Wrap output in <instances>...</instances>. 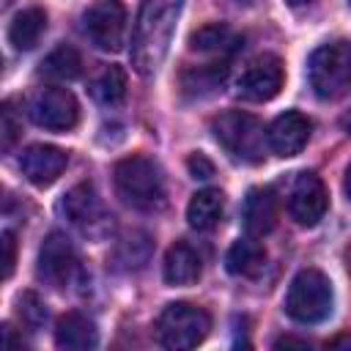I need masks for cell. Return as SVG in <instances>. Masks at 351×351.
Returning <instances> with one entry per match:
<instances>
[{"mask_svg": "<svg viewBox=\"0 0 351 351\" xmlns=\"http://www.w3.org/2000/svg\"><path fill=\"white\" fill-rule=\"evenodd\" d=\"M90 93H93V99H96L99 104H104V107L121 104L123 96H126V71H123L121 66H107V69H101V74H99V77L93 80V85H90Z\"/></svg>", "mask_w": 351, "mask_h": 351, "instance_id": "obj_23", "label": "cell"}, {"mask_svg": "<svg viewBox=\"0 0 351 351\" xmlns=\"http://www.w3.org/2000/svg\"><path fill=\"white\" fill-rule=\"evenodd\" d=\"M326 348H332V351H343V348H351V332H343V335L332 337V340L326 343Z\"/></svg>", "mask_w": 351, "mask_h": 351, "instance_id": "obj_30", "label": "cell"}, {"mask_svg": "<svg viewBox=\"0 0 351 351\" xmlns=\"http://www.w3.org/2000/svg\"><path fill=\"white\" fill-rule=\"evenodd\" d=\"M241 38L225 25V22H211V25H203L197 27L192 36H189V47L195 52H206V55H217V58H228L233 49H239Z\"/></svg>", "mask_w": 351, "mask_h": 351, "instance_id": "obj_18", "label": "cell"}, {"mask_svg": "<svg viewBox=\"0 0 351 351\" xmlns=\"http://www.w3.org/2000/svg\"><path fill=\"white\" fill-rule=\"evenodd\" d=\"M19 137H22V118L16 115L11 101H3V110H0V145H3V151H11Z\"/></svg>", "mask_w": 351, "mask_h": 351, "instance_id": "obj_27", "label": "cell"}, {"mask_svg": "<svg viewBox=\"0 0 351 351\" xmlns=\"http://www.w3.org/2000/svg\"><path fill=\"white\" fill-rule=\"evenodd\" d=\"M211 329V315L192 302H173L156 318V337L165 348L186 351L206 340Z\"/></svg>", "mask_w": 351, "mask_h": 351, "instance_id": "obj_6", "label": "cell"}, {"mask_svg": "<svg viewBox=\"0 0 351 351\" xmlns=\"http://www.w3.org/2000/svg\"><path fill=\"white\" fill-rule=\"evenodd\" d=\"M203 271V261L197 255V250L186 241H176L167 252H165V263H162V274L167 285H192L200 280Z\"/></svg>", "mask_w": 351, "mask_h": 351, "instance_id": "obj_16", "label": "cell"}, {"mask_svg": "<svg viewBox=\"0 0 351 351\" xmlns=\"http://www.w3.org/2000/svg\"><path fill=\"white\" fill-rule=\"evenodd\" d=\"M186 167H189V176H192V178H200V181H206V178L214 176V165H211L203 154H192V156L186 159Z\"/></svg>", "mask_w": 351, "mask_h": 351, "instance_id": "obj_29", "label": "cell"}, {"mask_svg": "<svg viewBox=\"0 0 351 351\" xmlns=\"http://www.w3.org/2000/svg\"><path fill=\"white\" fill-rule=\"evenodd\" d=\"M0 247H3V280H8L14 271V263H16V241H14L11 230H3Z\"/></svg>", "mask_w": 351, "mask_h": 351, "instance_id": "obj_28", "label": "cell"}, {"mask_svg": "<svg viewBox=\"0 0 351 351\" xmlns=\"http://www.w3.org/2000/svg\"><path fill=\"white\" fill-rule=\"evenodd\" d=\"M346 266H348V274H351V250H348V255H346Z\"/></svg>", "mask_w": 351, "mask_h": 351, "instance_id": "obj_35", "label": "cell"}, {"mask_svg": "<svg viewBox=\"0 0 351 351\" xmlns=\"http://www.w3.org/2000/svg\"><path fill=\"white\" fill-rule=\"evenodd\" d=\"M348 5H351V0H348Z\"/></svg>", "mask_w": 351, "mask_h": 351, "instance_id": "obj_37", "label": "cell"}, {"mask_svg": "<svg viewBox=\"0 0 351 351\" xmlns=\"http://www.w3.org/2000/svg\"><path fill=\"white\" fill-rule=\"evenodd\" d=\"M225 266H228V271L236 274V277H255V274H261V269L266 266V250H263V244H261L255 236L239 239V241L228 250Z\"/></svg>", "mask_w": 351, "mask_h": 351, "instance_id": "obj_20", "label": "cell"}, {"mask_svg": "<svg viewBox=\"0 0 351 351\" xmlns=\"http://www.w3.org/2000/svg\"><path fill=\"white\" fill-rule=\"evenodd\" d=\"M225 214V195L219 189H200L186 206V219L195 230H211Z\"/></svg>", "mask_w": 351, "mask_h": 351, "instance_id": "obj_19", "label": "cell"}, {"mask_svg": "<svg viewBox=\"0 0 351 351\" xmlns=\"http://www.w3.org/2000/svg\"><path fill=\"white\" fill-rule=\"evenodd\" d=\"M148 258H151V239L140 230L129 233L115 250V261L123 269H143L148 263Z\"/></svg>", "mask_w": 351, "mask_h": 351, "instance_id": "obj_25", "label": "cell"}, {"mask_svg": "<svg viewBox=\"0 0 351 351\" xmlns=\"http://www.w3.org/2000/svg\"><path fill=\"white\" fill-rule=\"evenodd\" d=\"M244 3H247V0H244Z\"/></svg>", "mask_w": 351, "mask_h": 351, "instance_id": "obj_38", "label": "cell"}, {"mask_svg": "<svg viewBox=\"0 0 351 351\" xmlns=\"http://www.w3.org/2000/svg\"><path fill=\"white\" fill-rule=\"evenodd\" d=\"M44 30H47V14H44V8H25V11H19L11 19V25H8V41H11L14 49L27 52V49H33L38 44V38H41Z\"/></svg>", "mask_w": 351, "mask_h": 351, "instance_id": "obj_21", "label": "cell"}, {"mask_svg": "<svg viewBox=\"0 0 351 351\" xmlns=\"http://www.w3.org/2000/svg\"><path fill=\"white\" fill-rule=\"evenodd\" d=\"M60 211L66 214V219L80 228L85 236H104L110 230V211L104 208L99 192L93 189V184H77L74 189L66 192Z\"/></svg>", "mask_w": 351, "mask_h": 351, "instance_id": "obj_10", "label": "cell"}, {"mask_svg": "<svg viewBox=\"0 0 351 351\" xmlns=\"http://www.w3.org/2000/svg\"><path fill=\"white\" fill-rule=\"evenodd\" d=\"M326 206H329V195H326L324 181L315 173H299L293 186H291V195H288L291 217L302 228H313L324 219Z\"/></svg>", "mask_w": 351, "mask_h": 351, "instance_id": "obj_12", "label": "cell"}, {"mask_svg": "<svg viewBox=\"0 0 351 351\" xmlns=\"http://www.w3.org/2000/svg\"><path fill=\"white\" fill-rule=\"evenodd\" d=\"M285 3H288V5H307L310 0H285Z\"/></svg>", "mask_w": 351, "mask_h": 351, "instance_id": "obj_34", "label": "cell"}, {"mask_svg": "<svg viewBox=\"0 0 351 351\" xmlns=\"http://www.w3.org/2000/svg\"><path fill=\"white\" fill-rule=\"evenodd\" d=\"M307 80L318 99L335 101L351 90V41L321 44L307 60Z\"/></svg>", "mask_w": 351, "mask_h": 351, "instance_id": "obj_4", "label": "cell"}, {"mask_svg": "<svg viewBox=\"0 0 351 351\" xmlns=\"http://www.w3.org/2000/svg\"><path fill=\"white\" fill-rule=\"evenodd\" d=\"M340 123H343V129H346V132L351 134V110H348V112H346V115L340 118Z\"/></svg>", "mask_w": 351, "mask_h": 351, "instance_id": "obj_32", "label": "cell"}, {"mask_svg": "<svg viewBox=\"0 0 351 351\" xmlns=\"http://www.w3.org/2000/svg\"><path fill=\"white\" fill-rule=\"evenodd\" d=\"M8 3H11V0H3V5H8Z\"/></svg>", "mask_w": 351, "mask_h": 351, "instance_id": "obj_36", "label": "cell"}, {"mask_svg": "<svg viewBox=\"0 0 351 351\" xmlns=\"http://www.w3.org/2000/svg\"><path fill=\"white\" fill-rule=\"evenodd\" d=\"M80 71H82V58H80V52L74 49V47H58V49H52L44 60H41V74L44 77H49V80H74V77H80Z\"/></svg>", "mask_w": 351, "mask_h": 351, "instance_id": "obj_24", "label": "cell"}, {"mask_svg": "<svg viewBox=\"0 0 351 351\" xmlns=\"http://www.w3.org/2000/svg\"><path fill=\"white\" fill-rule=\"evenodd\" d=\"M214 140L239 162H261L269 148V132L263 123L241 110H225L211 121Z\"/></svg>", "mask_w": 351, "mask_h": 351, "instance_id": "obj_3", "label": "cell"}, {"mask_svg": "<svg viewBox=\"0 0 351 351\" xmlns=\"http://www.w3.org/2000/svg\"><path fill=\"white\" fill-rule=\"evenodd\" d=\"M332 282L318 269H302L285 293V313L296 324H321L332 313Z\"/></svg>", "mask_w": 351, "mask_h": 351, "instance_id": "obj_5", "label": "cell"}, {"mask_svg": "<svg viewBox=\"0 0 351 351\" xmlns=\"http://www.w3.org/2000/svg\"><path fill=\"white\" fill-rule=\"evenodd\" d=\"M228 74V66L225 60H217V63H203V66H192L181 74V82H184V90L186 93H195V96H206V93H214L222 80Z\"/></svg>", "mask_w": 351, "mask_h": 351, "instance_id": "obj_22", "label": "cell"}, {"mask_svg": "<svg viewBox=\"0 0 351 351\" xmlns=\"http://www.w3.org/2000/svg\"><path fill=\"white\" fill-rule=\"evenodd\" d=\"M274 348H310V343L296 340V337H280V340H274Z\"/></svg>", "mask_w": 351, "mask_h": 351, "instance_id": "obj_31", "label": "cell"}, {"mask_svg": "<svg viewBox=\"0 0 351 351\" xmlns=\"http://www.w3.org/2000/svg\"><path fill=\"white\" fill-rule=\"evenodd\" d=\"M346 195L351 197V165H348V170H346Z\"/></svg>", "mask_w": 351, "mask_h": 351, "instance_id": "obj_33", "label": "cell"}, {"mask_svg": "<svg viewBox=\"0 0 351 351\" xmlns=\"http://www.w3.org/2000/svg\"><path fill=\"white\" fill-rule=\"evenodd\" d=\"M66 165H69L66 151H60L55 145H44V143L25 148L19 156L22 176L36 186H49L52 181H58V176L66 170Z\"/></svg>", "mask_w": 351, "mask_h": 351, "instance_id": "obj_13", "label": "cell"}, {"mask_svg": "<svg viewBox=\"0 0 351 351\" xmlns=\"http://www.w3.org/2000/svg\"><path fill=\"white\" fill-rule=\"evenodd\" d=\"M118 197L137 211H156L165 203V178L154 159L132 154L121 159L112 170Z\"/></svg>", "mask_w": 351, "mask_h": 351, "instance_id": "obj_2", "label": "cell"}, {"mask_svg": "<svg viewBox=\"0 0 351 351\" xmlns=\"http://www.w3.org/2000/svg\"><path fill=\"white\" fill-rule=\"evenodd\" d=\"M181 8L184 0H143L132 36V66L137 74L151 77L165 63Z\"/></svg>", "mask_w": 351, "mask_h": 351, "instance_id": "obj_1", "label": "cell"}, {"mask_svg": "<svg viewBox=\"0 0 351 351\" xmlns=\"http://www.w3.org/2000/svg\"><path fill=\"white\" fill-rule=\"evenodd\" d=\"M277 195L269 186H255L247 192L241 206V222L250 236H266L277 225Z\"/></svg>", "mask_w": 351, "mask_h": 351, "instance_id": "obj_15", "label": "cell"}, {"mask_svg": "<svg viewBox=\"0 0 351 351\" xmlns=\"http://www.w3.org/2000/svg\"><path fill=\"white\" fill-rule=\"evenodd\" d=\"M282 80H285L282 60L277 55H258L239 77L236 90L247 101H269L280 93Z\"/></svg>", "mask_w": 351, "mask_h": 351, "instance_id": "obj_11", "label": "cell"}, {"mask_svg": "<svg viewBox=\"0 0 351 351\" xmlns=\"http://www.w3.org/2000/svg\"><path fill=\"white\" fill-rule=\"evenodd\" d=\"M96 343H99V332L88 315L66 313L58 318V324H55V346L58 348L85 351V348H96Z\"/></svg>", "mask_w": 351, "mask_h": 351, "instance_id": "obj_17", "label": "cell"}, {"mask_svg": "<svg viewBox=\"0 0 351 351\" xmlns=\"http://www.w3.org/2000/svg\"><path fill=\"white\" fill-rule=\"evenodd\" d=\"M27 112H30L36 126L49 129V132H69V129H74V123L80 118V107H77L74 93L66 88H55V85L38 88L30 96Z\"/></svg>", "mask_w": 351, "mask_h": 351, "instance_id": "obj_7", "label": "cell"}, {"mask_svg": "<svg viewBox=\"0 0 351 351\" xmlns=\"http://www.w3.org/2000/svg\"><path fill=\"white\" fill-rule=\"evenodd\" d=\"M16 315H19V321H22L27 329H38V326L47 321V304L41 302L38 293L25 291V293L16 299Z\"/></svg>", "mask_w": 351, "mask_h": 351, "instance_id": "obj_26", "label": "cell"}, {"mask_svg": "<svg viewBox=\"0 0 351 351\" xmlns=\"http://www.w3.org/2000/svg\"><path fill=\"white\" fill-rule=\"evenodd\" d=\"M310 129H313V123L307 121V115H302L296 110H288V112L277 115L271 121V126L266 129L269 132V148L277 156H296L307 145Z\"/></svg>", "mask_w": 351, "mask_h": 351, "instance_id": "obj_14", "label": "cell"}, {"mask_svg": "<svg viewBox=\"0 0 351 351\" xmlns=\"http://www.w3.org/2000/svg\"><path fill=\"white\" fill-rule=\"evenodd\" d=\"M85 33L90 44L104 52H118L126 38V5L123 0H93L85 16Z\"/></svg>", "mask_w": 351, "mask_h": 351, "instance_id": "obj_9", "label": "cell"}, {"mask_svg": "<svg viewBox=\"0 0 351 351\" xmlns=\"http://www.w3.org/2000/svg\"><path fill=\"white\" fill-rule=\"evenodd\" d=\"M77 269H80V261H77L74 244L66 239V233L52 230L38 250V266H36L38 280L55 291H63L66 285L74 282Z\"/></svg>", "mask_w": 351, "mask_h": 351, "instance_id": "obj_8", "label": "cell"}]
</instances>
